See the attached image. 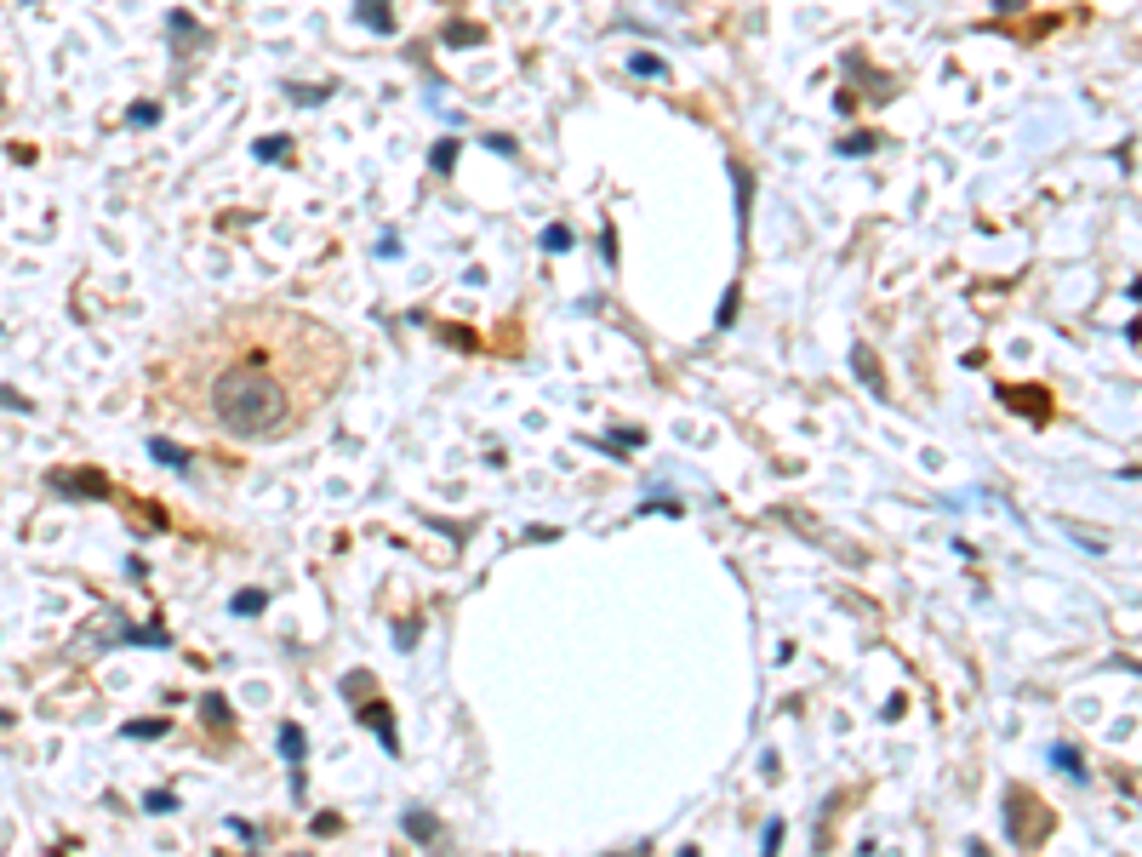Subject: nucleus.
I'll return each mask as SVG.
<instances>
[{"label":"nucleus","mask_w":1142,"mask_h":857,"mask_svg":"<svg viewBox=\"0 0 1142 857\" xmlns=\"http://www.w3.org/2000/svg\"><path fill=\"white\" fill-rule=\"evenodd\" d=\"M349 377V344L286 303H246L212 315L160 360V389L206 412L235 441H286Z\"/></svg>","instance_id":"f257e3e1"},{"label":"nucleus","mask_w":1142,"mask_h":857,"mask_svg":"<svg viewBox=\"0 0 1142 857\" xmlns=\"http://www.w3.org/2000/svg\"><path fill=\"white\" fill-rule=\"evenodd\" d=\"M52 486L69 492V497H109V481H98L92 469H58V474H52Z\"/></svg>","instance_id":"f03ea898"},{"label":"nucleus","mask_w":1142,"mask_h":857,"mask_svg":"<svg viewBox=\"0 0 1142 857\" xmlns=\"http://www.w3.org/2000/svg\"><path fill=\"white\" fill-rule=\"evenodd\" d=\"M149 452H155L160 464H172V469H189V452H183V446H172V441H155Z\"/></svg>","instance_id":"7ed1b4c3"},{"label":"nucleus","mask_w":1142,"mask_h":857,"mask_svg":"<svg viewBox=\"0 0 1142 857\" xmlns=\"http://www.w3.org/2000/svg\"><path fill=\"white\" fill-rule=\"evenodd\" d=\"M126 738H138V743H143V738H166V715H160V720H132Z\"/></svg>","instance_id":"20e7f679"},{"label":"nucleus","mask_w":1142,"mask_h":857,"mask_svg":"<svg viewBox=\"0 0 1142 857\" xmlns=\"http://www.w3.org/2000/svg\"><path fill=\"white\" fill-rule=\"evenodd\" d=\"M280 755L286 760H303V732H297V726H280Z\"/></svg>","instance_id":"39448f33"},{"label":"nucleus","mask_w":1142,"mask_h":857,"mask_svg":"<svg viewBox=\"0 0 1142 857\" xmlns=\"http://www.w3.org/2000/svg\"><path fill=\"white\" fill-rule=\"evenodd\" d=\"M406 829H412L417 840H429L434 835V818H429V812H406Z\"/></svg>","instance_id":"423d86ee"},{"label":"nucleus","mask_w":1142,"mask_h":857,"mask_svg":"<svg viewBox=\"0 0 1142 857\" xmlns=\"http://www.w3.org/2000/svg\"><path fill=\"white\" fill-rule=\"evenodd\" d=\"M851 360H856V372H863V377H868V389H880V372H874V355H868V349H856V355H851Z\"/></svg>","instance_id":"0eeeda50"},{"label":"nucleus","mask_w":1142,"mask_h":857,"mask_svg":"<svg viewBox=\"0 0 1142 857\" xmlns=\"http://www.w3.org/2000/svg\"><path fill=\"white\" fill-rule=\"evenodd\" d=\"M257 606H263V594H257V589H252V594H235V611H240V618H252Z\"/></svg>","instance_id":"6e6552de"},{"label":"nucleus","mask_w":1142,"mask_h":857,"mask_svg":"<svg viewBox=\"0 0 1142 857\" xmlns=\"http://www.w3.org/2000/svg\"><path fill=\"white\" fill-rule=\"evenodd\" d=\"M777 840H783V818L766 823V857H777Z\"/></svg>","instance_id":"1a4fd4ad"},{"label":"nucleus","mask_w":1142,"mask_h":857,"mask_svg":"<svg viewBox=\"0 0 1142 857\" xmlns=\"http://www.w3.org/2000/svg\"><path fill=\"white\" fill-rule=\"evenodd\" d=\"M1051 760H1057V766H1063V772H1074V778H1080V772H1085V766H1080V755H1068V749H1057Z\"/></svg>","instance_id":"9d476101"},{"label":"nucleus","mask_w":1142,"mask_h":857,"mask_svg":"<svg viewBox=\"0 0 1142 857\" xmlns=\"http://www.w3.org/2000/svg\"><path fill=\"white\" fill-rule=\"evenodd\" d=\"M360 12H366V23H377V29H383V18H377V12H383V0H360Z\"/></svg>","instance_id":"9b49d317"}]
</instances>
